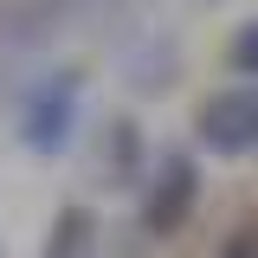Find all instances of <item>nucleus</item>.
Listing matches in <instances>:
<instances>
[{"label": "nucleus", "mask_w": 258, "mask_h": 258, "mask_svg": "<svg viewBox=\"0 0 258 258\" xmlns=\"http://www.w3.org/2000/svg\"><path fill=\"white\" fill-rule=\"evenodd\" d=\"M194 129H200V142L213 155H245V149H258V84L213 91L194 110Z\"/></svg>", "instance_id": "obj_1"}, {"label": "nucleus", "mask_w": 258, "mask_h": 258, "mask_svg": "<svg viewBox=\"0 0 258 258\" xmlns=\"http://www.w3.org/2000/svg\"><path fill=\"white\" fill-rule=\"evenodd\" d=\"M71 116H78V71H52V78L26 97V110H20V136H26V149H39V155L64 149Z\"/></svg>", "instance_id": "obj_3"}, {"label": "nucleus", "mask_w": 258, "mask_h": 258, "mask_svg": "<svg viewBox=\"0 0 258 258\" xmlns=\"http://www.w3.org/2000/svg\"><path fill=\"white\" fill-rule=\"evenodd\" d=\"M39 258H97L91 207H58V220H52V232H45V252Z\"/></svg>", "instance_id": "obj_4"}, {"label": "nucleus", "mask_w": 258, "mask_h": 258, "mask_svg": "<svg viewBox=\"0 0 258 258\" xmlns=\"http://www.w3.org/2000/svg\"><path fill=\"white\" fill-rule=\"evenodd\" d=\"M194 194H200V168H194L187 149H174V155H161V168L149 174V194H142V232H181V220L194 213Z\"/></svg>", "instance_id": "obj_2"}, {"label": "nucleus", "mask_w": 258, "mask_h": 258, "mask_svg": "<svg viewBox=\"0 0 258 258\" xmlns=\"http://www.w3.org/2000/svg\"><path fill=\"white\" fill-rule=\"evenodd\" d=\"M220 258H258V220H245L232 239L220 245Z\"/></svg>", "instance_id": "obj_6"}, {"label": "nucleus", "mask_w": 258, "mask_h": 258, "mask_svg": "<svg viewBox=\"0 0 258 258\" xmlns=\"http://www.w3.org/2000/svg\"><path fill=\"white\" fill-rule=\"evenodd\" d=\"M226 64H232L239 78H252V84H258V20H245V26L232 32V45H226Z\"/></svg>", "instance_id": "obj_5"}]
</instances>
